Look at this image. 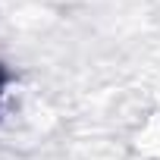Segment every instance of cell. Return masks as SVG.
Returning a JSON list of instances; mask_svg holds the SVG:
<instances>
[{"mask_svg":"<svg viewBox=\"0 0 160 160\" xmlns=\"http://www.w3.org/2000/svg\"><path fill=\"white\" fill-rule=\"evenodd\" d=\"M3 85H7V72L0 69V98H3Z\"/></svg>","mask_w":160,"mask_h":160,"instance_id":"cell-1","label":"cell"}]
</instances>
